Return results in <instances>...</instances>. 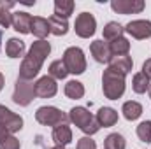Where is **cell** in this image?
<instances>
[{
    "label": "cell",
    "instance_id": "6da1fadb",
    "mask_svg": "<svg viewBox=\"0 0 151 149\" xmlns=\"http://www.w3.org/2000/svg\"><path fill=\"white\" fill-rule=\"evenodd\" d=\"M49 53H51V44L47 40H35L21 62L18 77L27 79V81H34V77L39 75L40 69H42V63L49 56Z\"/></svg>",
    "mask_w": 151,
    "mask_h": 149
},
{
    "label": "cell",
    "instance_id": "7a4b0ae2",
    "mask_svg": "<svg viewBox=\"0 0 151 149\" xmlns=\"http://www.w3.org/2000/svg\"><path fill=\"white\" fill-rule=\"evenodd\" d=\"M69 121L72 125H76L86 137H91V135H95L100 130V125H99L97 117L88 111L86 107H81V105L70 109V112H69Z\"/></svg>",
    "mask_w": 151,
    "mask_h": 149
},
{
    "label": "cell",
    "instance_id": "3957f363",
    "mask_svg": "<svg viewBox=\"0 0 151 149\" xmlns=\"http://www.w3.org/2000/svg\"><path fill=\"white\" fill-rule=\"evenodd\" d=\"M125 75L118 74L113 69H106L104 74H102V91H104V97L109 98V100H118L123 97L125 93Z\"/></svg>",
    "mask_w": 151,
    "mask_h": 149
},
{
    "label": "cell",
    "instance_id": "277c9868",
    "mask_svg": "<svg viewBox=\"0 0 151 149\" xmlns=\"http://www.w3.org/2000/svg\"><path fill=\"white\" fill-rule=\"evenodd\" d=\"M35 121L42 126H60V125H69V114L55 107V105H42L35 112Z\"/></svg>",
    "mask_w": 151,
    "mask_h": 149
},
{
    "label": "cell",
    "instance_id": "5b68a950",
    "mask_svg": "<svg viewBox=\"0 0 151 149\" xmlns=\"http://www.w3.org/2000/svg\"><path fill=\"white\" fill-rule=\"evenodd\" d=\"M62 62L65 63L69 74L81 75V74H84V70H86V56H84V51L81 47H77V46H70V47H67L63 51Z\"/></svg>",
    "mask_w": 151,
    "mask_h": 149
},
{
    "label": "cell",
    "instance_id": "8992f818",
    "mask_svg": "<svg viewBox=\"0 0 151 149\" xmlns=\"http://www.w3.org/2000/svg\"><path fill=\"white\" fill-rule=\"evenodd\" d=\"M34 98H35V82L18 77V81L14 84L12 102L19 107H27L34 102Z\"/></svg>",
    "mask_w": 151,
    "mask_h": 149
},
{
    "label": "cell",
    "instance_id": "52a82bcc",
    "mask_svg": "<svg viewBox=\"0 0 151 149\" xmlns=\"http://www.w3.org/2000/svg\"><path fill=\"white\" fill-rule=\"evenodd\" d=\"M74 30L76 35L81 39H90L95 35L97 32V19L91 12H81L77 14L74 21Z\"/></svg>",
    "mask_w": 151,
    "mask_h": 149
},
{
    "label": "cell",
    "instance_id": "ba28073f",
    "mask_svg": "<svg viewBox=\"0 0 151 149\" xmlns=\"http://www.w3.org/2000/svg\"><path fill=\"white\" fill-rule=\"evenodd\" d=\"M0 125H4L12 135L16 132H19L23 128V117L16 112H12L11 109H7L5 105L0 104Z\"/></svg>",
    "mask_w": 151,
    "mask_h": 149
},
{
    "label": "cell",
    "instance_id": "9c48e42d",
    "mask_svg": "<svg viewBox=\"0 0 151 149\" xmlns=\"http://www.w3.org/2000/svg\"><path fill=\"white\" fill-rule=\"evenodd\" d=\"M58 93V84L51 75H42L35 81V97L39 98H53Z\"/></svg>",
    "mask_w": 151,
    "mask_h": 149
},
{
    "label": "cell",
    "instance_id": "30bf717a",
    "mask_svg": "<svg viewBox=\"0 0 151 149\" xmlns=\"http://www.w3.org/2000/svg\"><path fill=\"white\" fill-rule=\"evenodd\" d=\"M125 32L137 40H144V39L151 37V21L150 19H134L125 27Z\"/></svg>",
    "mask_w": 151,
    "mask_h": 149
},
{
    "label": "cell",
    "instance_id": "8fae6325",
    "mask_svg": "<svg viewBox=\"0 0 151 149\" xmlns=\"http://www.w3.org/2000/svg\"><path fill=\"white\" fill-rule=\"evenodd\" d=\"M146 7L144 0H113L111 9L118 14H139Z\"/></svg>",
    "mask_w": 151,
    "mask_h": 149
},
{
    "label": "cell",
    "instance_id": "7c38bea8",
    "mask_svg": "<svg viewBox=\"0 0 151 149\" xmlns=\"http://www.w3.org/2000/svg\"><path fill=\"white\" fill-rule=\"evenodd\" d=\"M90 53L93 56V60L97 63H109L111 62V49H109V42H104V39L93 40L90 44Z\"/></svg>",
    "mask_w": 151,
    "mask_h": 149
},
{
    "label": "cell",
    "instance_id": "4fadbf2b",
    "mask_svg": "<svg viewBox=\"0 0 151 149\" xmlns=\"http://www.w3.org/2000/svg\"><path fill=\"white\" fill-rule=\"evenodd\" d=\"M32 19L34 16L25 12V11H16L12 12V28L18 34H30L32 32Z\"/></svg>",
    "mask_w": 151,
    "mask_h": 149
},
{
    "label": "cell",
    "instance_id": "5bb4252c",
    "mask_svg": "<svg viewBox=\"0 0 151 149\" xmlns=\"http://www.w3.org/2000/svg\"><path fill=\"white\" fill-rule=\"evenodd\" d=\"M132 67H134V62L128 54H123V56H111V62H109V69L116 70L118 74L121 75H128L132 72Z\"/></svg>",
    "mask_w": 151,
    "mask_h": 149
},
{
    "label": "cell",
    "instance_id": "9a60e30c",
    "mask_svg": "<svg viewBox=\"0 0 151 149\" xmlns=\"http://www.w3.org/2000/svg\"><path fill=\"white\" fill-rule=\"evenodd\" d=\"M51 137H53V142H55L56 146L65 148V146H69V144L72 142V130H70L69 125H60V126L53 128Z\"/></svg>",
    "mask_w": 151,
    "mask_h": 149
},
{
    "label": "cell",
    "instance_id": "2e32d148",
    "mask_svg": "<svg viewBox=\"0 0 151 149\" xmlns=\"http://www.w3.org/2000/svg\"><path fill=\"white\" fill-rule=\"evenodd\" d=\"M97 121L100 125V128H109V126H114L118 123V111L113 109V107H100L99 112H97Z\"/></svg>",
    "mask_w": 151,
    "mask_h": 149
},
{
    "label": "cell",
    "instance_id": "e0dca14e",
    "mask_svg": "<svg viewBox=\"0 0 151 149\" xmlns=\"http://www.w3.org/2000/svg\"><path fill=\"white\" fill-rule=\"evenodd\" d=\"M30 34H34V37H37V40H46V37L51 34L49 32V21L42 16H34Z\"/></svg>",
    "mask_w": 151,
    "mask_h": 149
},
{
    "label": "cell",
    "instance_id": "ac0fdd59",
    "mask_svg": "<svg viewBox=\"0 0 151 149\" xmlns=\"http://www.w3.org/2000/svg\"><path fill=\"white\" fill-rule=\"evenodd\" d=\"M5 54L9 58H19L25 54V42L18 37H11L5 42Z\"/></svg>",
    "mask_w": 151,
    "mask_h": 149
},
{
    "label": "cell",
    "instance_id": "d6986e66",
    "mask_svg": "<svg viewBox=\"0 0 151 149\" xmlns=\"http://www.w3.org/2000/svg\"><path fill=\"white\" fill-rule=\"evenodd\" d=\"M121 112H123L127 121H135V119H139L142 116V105L139 102H135V100H128V102L123 104Z\"/></svg>",
    "mask_w": 151,
    "mask_h": 149
},
{
    "label": "cell",
    "instance_id": "ffe728a7",
    "mask_svg": "<svg viewBox=\"0 0 151 149\" xmlns=\"http://www.w3.org/2000/svg\"><path fill=\"white\" fill-rule=\"evenodd\" d=\"M74 0H55V16L67 19L74 14Z\"/></svg>",
    "mask_w": 151,
    "mask_h": 149
},
{
    "label": "cell",
    "instance_id": "44dd1931",
    "mask_svg": "<svg viewBox=\"0 0 151 149\" xmlns=\"http://www.w3.org/2000/svg\"><path fill=\"white\" fill-rule=\"evenodd\" d=\"M47 21H49V32L53 35H56V37L67 35V32H69V21L67 19H62V18H58V16L53 14Z\"/></svg>",
    "mask_w": 151,
    "mask_h": 149
},
{
    "label": "cell",
    "instance_id": "7402d4cb",
    "mask_svg": "<svg viewBox=\"0 0 151 149\" xmlns=\"http://www.w3.org/2000/svg\"><path fill=\"white\" fill-rule=\"evenodd\" d=\"M63 93H65V97L70 98V100H79V98L84 97V84L79 82V81H76V79H72V81H69V82L65 84Z\"/></svg>",
    "mask_w": 151,
    "mask_h": 149
},
{
    "label": "cell",
    "instance_id": "603a6c76",
    "mask_svg": "<svg viewBox=\"0 0 151 149\" xmlns=\"http://www.w3.org/2000/svg\"><path fill=\"white\" fill-rule=\"evenodd\" d=\"M123 34H125V27L119 25L118 21H109L104 27V39H106V42H113L116 39L123 37Z\"/></svg>",
    "mask_w": 151,
    "mask_h": 149
},
{
    "label": "cell",
    "instance_id": "cb8c5ba5",
    "mask_svg": "<svg viewBox=\"0 0 151 149\" xmlns=\"http://www.w3.org/2000/svg\"><path fill=\"white\" fill-rule=\"evenodd\" d=\"M109 49H111V54L113 56H123V54H128L130 51V40L125 37H119L109 42Z\"/></svg>",
    "mask_w": 151,
    "mask_h": 149
},
{
    "label": "cell",
    "instance_id": "d4e9b609",
    "mask_svg": "<svg viewBox=\"0 0 151 149\" xmlns=\"http://www.w3.org/2000/svg\"><path fill=\"white\" fill-rule=\"evenodd\" d=\"M47 75H51L55 81H62V79H65L69 75V72H67V67H65V63L62 60H55V62L49 63Z\"/></svg>",
    "mask_w": 151,
    "mask_h": 149
},
{
    "label": "cell",
    "instance_id": "484cf974",
    "mask_svg": "<svg viewBox=\"0 0 151 149\" xmlns=\"http://www.w3.org/2000/svg\"><path fill=\"white\" fill-rule=\"evenodd\" d=\"M150 84H151V81L142 74V72H137V74H134V77H132V90H134L137 95L146 93V91L150 90Z\"/></svg>",
    "mask_w": 151,
    "mask_h": 149
},
{
    "label": "cell",
    "instance_id": "4316f807",
    "mask_svg": "<svg viewBox=\"0 0 151 149\" xmlns=\"http://www.w3.org/2000/svg\"><path fill=\"white\" fill-rule=\"evenodd\" d=\"M104 149H127V140L121 133H109L104 140Z\"/></svg>",
    "mask_w": 151,
    "mask_h": 149
},
{
    "label": "cell",
    "instance_id": "83f0119b",
    "mask_svg": "<svg viewBox=\"0 0 151 149\" xmlns=\"http://www.w3.org/2000/svg\"><path fill=\"white\" fill-rule=\"evenodd\" d=\"M137 137H139L141 142H146V144L151 142V121L150 119L139 123V126H137Z\"/></svg>",
    "mask_w": 151,
    "mask_h": 149
},
{
    "label": "cell",
    "instance_id": "f1b7e54d",
    "mask_svg": "<svg viewBox=\"0 0 151 149\" xmlns=\"http://www.w3.org/2000/svg\"><path fill=\"white\" fill-rule=\"evenodd\" d=\"M19 148H21V144L14 135H7L5 139L0 140V149H19Z\"/></svg>",
    "mask_w": 151,
    "mask_h": 149
},
{
    "label": "cell",
    "instance_id": "f546056e",
    "mask_svg": "<svg viewBox=\"0 0 151 149\" xmlns=\"http://www.w3.org/2000/svg\"><path fill=\"white\" fill-rule=\"evenodd\" d=\"M0 27L2 28L12 27V12H9L7 9H2V7H0Z\"/></svg>",
    "mask_w": 151,
    "mask_h": 149
},
{
    "label": "cell",
    "instance_id": "4dcf8cb0",
    "mask_svg": "<svg viewBox=\"0 0 151 149\" xmlns=\"http://www.w3.org/2000/svg\"><path fill=\"white\" fill-rule=\"evenodd\" d=\"M76 149H97V142L91 139V137H81L79 140H77V146Z\"/></svg>",
    "mask_w": 151,
    "mask_h": 149
},
{
    "label": "cell",
    "instance_id": "1f68e13d",
    "mask_svg": "<svg viewBox=\"0 0 151 149\" xmlns=\"http://www.w3.org/2000/svg\"><path fill=\"white\" fill-rule=\"evenodd\" d=\"M142 74L151 81V58H148V60L142 63Z\"/></svg>",
    "mask_w": 151,
    "mask_h": 149
},
{
    "label": "cell",
    "instance_id": "d6a6232c",
    "mask_svg": "<svg viewBox=\"0 0 151 149\" xmlns=\"http://www.w3.org/2000/svg\"><path fill=\"white\" fill-rule=\"evenodd\" d=\"M14 5H16L14 2H5V0H0V7H2V9H7V11H9V9H12Z\"/></svg>",
    "mask_w": 151,
    "mask_h": 149
},
{
    "label": "cell",
    "instance_id": "836d02e7",
    "mask_svg": "<svg viewBox=\"0 0 151 149\" xmlns=\"http://www.w3.org/2000/svg\"><path fill=\"white\" fill-rule=\"evenodd\" d=\"M7 135H12V133H11V132H9L4 125H0V140H2V139H5Z\"/></svg>",
    "mask_w": 151,
    "mask_h": 149
},
{
    "label": "cell",
    "instance_id": "e575fe53",
    "mask_svg": "<svg viewBox=\"0 0 151 149\" xmlns=\"http://www.w3.org/2000/svg\"><path fill=\"white\" fill-rule=\"evenodd\" d=\"M4 86H5V77H4V74L0 72V91L4 90Z\"/></svg>",
    "mask_w": 151,
    "mask_h": 149
},
{
    "label": "cell",
    "instance_id": "d590c367",
    "mask_svg": "<svg viewBox=\"0 0 151 149\" xmlns=\"http://www.w3.org/2000/svg\"><path fill=\"white\" fill-rule=\"evenodd\" d=\"M2 37H4V32H2V28H0V49H2Z\"/></svg>",
    "mask_w": 151,
    "mask_h": 149
},
{
    "label": "cell",
    "instance_id": "8d00e7d4",
    "mask_svg": "<svg viewBox=\"0 0 151 149\" xmlns=\"http://www.w3.org/2000/svg\"><path fill=\"white\" fill-rule=\"evenodd\" d=\"M51 149H65V148H60V146H55V148H51Z\"/></svg>",
    "mask_w": 151,
    "mask_h": 149
},
{
    "label": "cell",
    "instance_id": "74e56055",
    "mask_svg": "<svg viewBox=\"0 0 151 149\" xmlns=\"http://www.w3.org/2000/svg\"><path fill=\"white\" fill-rule=\"evenodd\" d=\"M148 93H150V98H151V84H150V90H148Z\"/></svg>",
    "mask_w": 151,
    "mask_h": 149
}]
</instances>
